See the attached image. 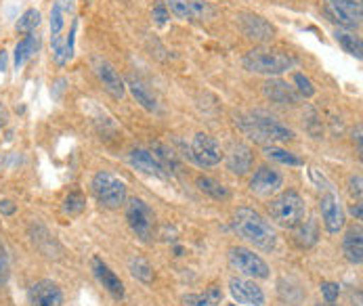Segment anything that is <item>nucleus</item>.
<instances>
[{
  "label": "nucleus",
  "instance_id": "obj_23",
  "mask_svg": "<svg viewBox=\"0 0 363 306\" xmlns=\"http://www.w3.org/2000/svg\"><path fill=\"white\" fill-rule=\"evenodd\" d=\"M223 300V292L216 285H210L204 294H187L183 296L185 306H218Z\"/></svg>",
  "mask_w": 363,
  "mask_h": 306
},
{
  "label": "nucleus",
  "instance_id": "obj_36",
  "mask_svg": "<svg viewBox=\"0 0 363 306\" xmlns=\"http://www.w3.org/2000/svg\"><path fill=\"white\" fill-rule=\"evenodd\" d=\"M152 17H154V21H156L157 26H166L168 19H170V13L166 11L164 4H157L156 8H154V13H152Z\"/></svg>",
  "mask_w": 363,
  "mask_h": 306
},
{
  "label": "nucleus",
  "instance_id": "obj_16",
  "mask_svg": "<svg viewBox=\"0 0 363 306\" xmlns=\"http://www.w3.org/2000/svg\"><path fill=\"white\" fill-rule=\"evenodd\" d=\"M95 72H97L99 80L104 82L105 91H107L113 99H122V97H124L126 84H124V80L120 78V74L113 69V65H109L104 59H95Z\"/></svg>",
  "mask_w": 363,
  "mask_h": 306
},
{
  "label": "nucleus",
  "instance_id": "obj_7",
  "mask_svg": "<svg viewBox=\"0 0 363 306\" xmlns=\"http://www.w3.org/2000/svg\"><path fill=\"white\" fill-rule=\"evenodd\" d=\"M325 15L332 23L355 30L362 26V4L359 0H325Z\"/></svg>",
  "mask_w": 363,
  "mask_h": 306
},
{
  "label": "nucleus",
  "instance_id": "obj_39",
  "mask_svg": "<svg viewBox=\"0 0 363 306\" xmlns=\"http://www.w3.org/2000/svg\"><path fill=\"white\" fill-rule=\"evenodd\" d=\"M0 214H4V216L15 214V204L9 202V200H2V202H0Z\"/></svg>",
  "mask_w": 363,
  "mask_h": 306
},
{
  "label": "nucleus",
  "instance_id": "obj_37",
  "mask_svg": "<svg viewBox=\"0 0 363 306\" xmlns=\"http://www.w3.org/2000/svg\"><path fill=\"white\" fill-rule=\"evenodd\" d=\"M349 191L357 198V202H362V174L349 178Z\"/></svg>",
  "mask_w": 363,
  "mask_h": 306
},
{
  "label": "nucleus",
  "instance_id": "obj_5",
  "mask_svg": "<svg viewBox=\"0 0 363 306\" xmlns=\"http://www.w3.org/2000/svg\"><path fill=\"white\" fill-rule=\"evenodd\" d=\"M91 189H93L97 202L109 210H116L126 202V183L107 170H101L93 176Z\"/></svg>",
  "mask_w": 363,
  "mask_h": 306
},
{
  "label": "nucleus",
  "instance_id": "obj_3",
  "mask_svg": "<svg viewBox=\"0 0 363 306\" xmlns=\"http://www.w3.org/2000/svg\"><path fill=\"white\" fill-rule=\"evenodd\" d=\"M269 214H271V220H275V225L284 229H294L301 220H305L307 205L301 198V193L288 189L269 202Z\"/></svg>",
  "mask_w": 363,
  "mask_h": 306
},
{
  "label": "nucleus",
  "instance_id": "obj_41",
  "mask_svg": "<svg viewBox=\"0 0 363 306\" xmlns=\"http://www.w3.org/2000/svg\"><path fill=\"white\" fill-rule=\"evenodd\" d=\"M351 214H353L357 220H362V202H357L355 205H351Z\"/></svg>",
  "mask_w": 363,
  "mask_h": 306
},
{
  "label": "nucleus",
  "instance_id": "obj_17",
  "mask_svg": "<svg viewBox=\"0 0 363 306\" xmlns=\"http://www.w3.org/2000/svg\"><path fill=\"white\" fill-rule=\"evenodd\" d=\"M128 159L143 174H150V176H156V178H166L168 176L166 166L160 162V157L152 152H147V149H133Z\"/></svg>",
  "mask_w": 363,
  "mask_h": 306
},
{
  "label": "nucleus",
  "instance_id": "obj_13",
  "mask_svg": "<svg viewBox=\"0 0 363 306\" xmlns=\"http://www.w3.org/2000/svg\"><path fill=\"white\" fill-rule=\"evenodd\" d=\"M229 292L233 296V300L238 305L246 306H262L264 305V294L259 285L250 279H242V277H233L229 281Z\"/></svg>",
  "mask_w": 363,
  "mask_h": 306
},
{
  "label": "nucleus",
  "instance_id": "obj_8",
  "mask_svg": "<svg viewBox=\"0 0 363 306\" xmlns=\"http://www.w3.org/2000/svg\"><path fill=\"white\" fill-rule=\"evenodd\" d=\"M229 262L242 275H248L255 279H267L269 277V264L248 248H231L229 250Z\"/></svg>",
  "mask_w": 363,
  "mask_h": 306
},
{
  "label": "nucleus",
  "instance_id": "obj_10",
  "mask_svg": "<svg viewBox=\"0 0 363 306\" xmlns=\"http://www.w3.org/2000/svg\"><path fill=\"white\" fill-rule=\"evenodd\" d=\"M166 6V11L179 19H191V21H200V19H210L214 17V8L202 2V0H164L162 2Z\"/></svg>",
  "mask_w": 363,
  "mask_h": 306
},
{
  "label": "nucleus",
  "instance_id": "obj_27",
  "mask_svg": "<svg viewBox=\"0 0 363 306\" xmlns=\"http://www.w3.org/2000/svg\"><path fill=\"white\" fill-rule=\"evenodd\" d=\"M336 40L342 47V51L353 55V57H357V59H362V38L359 36H355L351 32H340L338 30L336 32Z\"/></svg>",
  "mask_w": 363,
  "mask_h": 306
},
{
  "label": "nucleus",
  "instance_id": "obj_26",
  "mask_svg": "<svg viewBox=\"0 0 363 306\" xmlns=\"http://www.w3.org/2000/svg\"><path fill=\"white\" fill-rule=\"evenodd\" d=\"M198 187H200V191H204V193L210 196L212 200H229L227 187H223V185H220L218 181H214V178L200 176V178H198Z\"/></svg>",
  "mask_w": 363,
  "mask_h": 306
},
{
  "label": "nucleus",
  "instance_id": "obj_22",
  "mask_svg": "<svg viewBox=\"0 0 363 306\" xmlns=\"http://www.w3.org/2000/svg\"><path fill=\"white\" fill-rule=\"evenodd\" d=\"M317 237H319V231H317V222L315 220H301L296 227H294V242L301 246V248H311L317 244Z\"/></svg>",
  "mask_w": 363,
  "mask_h": 306
},
{
  "label": "nucleus",
  "instance_id": "obj_45",
  "mask_svg": "<svg viewBox=\"0 0 363 306\" xmlns=\"http://www.w3.org/2000/svg\"><path fill=\"white\" fill-rule=\"evenodd\" d=\"M317 306H334V305H317Z\"/></svg>",
  "mask_w": 363,
  "mask_h": 306
},
{
  "label": "nucleus",
  "instance_id": "obj_34",
  "mask_svg": "<svg viewBox=\"0 0 363 306\" xmlns=\"http://www.w3.org/2000/svg\"><path fill=\"white\" fill-rule=\"evenodd\" d=\"M321 296H323V300H325L328 305L336 302V300H338V296H340V285H338V283H334V281H325V283H321Z\"/></svg>",
  "mask_w": 363,
  "mask_h": 306
},
{
  "label": "nucleus",
  "instance_id": "obj_2",
  "mask_svg": "<svg viewBox=\"0 0 363 306\" xmlns=\"http://www.w3.org/2000/svg\"><path fill=\"white\" fill-rule=\"evenodd\" d=\"M238 126L257 143H288L294 139V132L279 124L277 120L269 118L267 113L262 111H255V113H246V115H240L238 120Z\"/></svg>",
  "mask_w": 363,
  "mask_h": 306
},
{
  "label": "nucleus",
  "instance_id": "obj_44",
  "mask_svg": "<svg viewBox=\"0 0 363 306\" xmlns=\"http://www.w3.org/2000/svg\"><path fill=\"white\" fill-rule=\"evenodd\" d=\"M4 120H6V113H4V107L0 105V130H2V126H4Z\"/></svg>",
  "mask_w": 363,
  "mask_h": 306
},
{
  "label": "nucleus",
  "instance_id": "obj_20",
  "mask_svg": "<svg viewBox=\"0 0 363 306\" xmlns=\"http://www.w3.org/2000/svg\"><path fill=\"white\" fill-rule=\"evenodd\" d=\"M262 91H264V95H267L271 101L281 103V105H288V103L294 105V103H298L296 91H294L290 84L281 82V80H269V82H264Z\"/></svg>",
  "mask_w": 363,
  "mask_h": 306
},
{
  "label": "nucleus",
  "instance_id": "obj_25",
  "mask_svg": "<svg viewBox=\"0 0 363 306\" xmlns=\"http://www.w3.org/2000/svg\"><path fill=\"white\" fill-rule=\"evenodd\" d=\"M38 45H40V40H38V36H34V34H28L17 47H15V67L19 69L34 52L38 51Z\"/></svg>",
  "mask_w": 363,
  "mask_h": 306
},
{
  "label": "nucleus",
  "instance_id": "obj_15",
  "mask_svg": "<svg viewBox=\"0 0 363 306\" xmlns=\"http://www.w3.org/2000/svg\"><path fill=\"white\" fill-rule=\"evenodd\" d=\"M91 268H93V273H95V277L99 279V283L104 285L105 290L116 298V300H122L124 298V283H122V279L105 264L101 258H93L91 260Z\"/></svg>",
  "mask_w": 363,
  "mask_h": 306
},
{
  "label": "nucleus",
  "instance_id": "obj_43",
  "mask_svg": "<svg viewBox=\"0 0 363 306\" xmlns=\"http://www.w3.org/2000/svg\"><path fill=\"white\" fill-rule=\"evenodd\" d=\"M57 2L61 4V8H63V13L72 8V0H57Z\"/></svg>",
  "mask_w": 363,
  "mask_h": 306
},
{
  "label": "nucleus",
  "instance_id": "obj_21",
  "mask_svg": "<svg viewBox=\"0 0 363 306\" xmlns=\"http://www.w3.org/2000/svg\"><path fill=\"white\" fill-rule=\"evenodd\" d=\"M252 162H255V153L250 152V147H246V145H235L231 153L227 155V168L240 176L252 168Z\"/></svg>",
  "mask_w": 363,
  "mask_h": 306
},
{
  "label": "nucleus",
  "instance_id": "obj_33",
  "mask_svg": "<svg viewBox=\"0 0 363 306\" xmlns=\"http://www.w3.org/2000/svg\"><path fill=\"white\" fill-rule=\"evenodd\" d=\"M294 84H296L298 93H301L305 99H311L313 95H315V86H313V82L305 76V74H294Z\"/></svg>",
  "mask_w": 363,
  "mask_h": 306
},
{
  "label": "nucleus",
  "instance_id": "obj_4",
  "mask_svg": "<svg viewBox=\"0 0 363 306\" xmlns=\"http://www.w3.org/2000/svg\"><path fill=\"white\" fill-rule=\"evenodd\" d=\"M244 67L252 74L262 76H279L296 65V59L292 55L281 51H267V49H255L244 57Z\"/></svg>",
  "mask_w": 363,
  "mask_h": 306
},
{
  "label": "nucleus",
  "instance_id": "obj_38",
  "mask_svg": "<svg viewBox=\"0 0 363 306\" xmlns=\"http://www.w3.org/2000/svg\"><path fill=\"white\" fill-rule=\"evenodd\" d=\"M309 174H311L313 183H317V185H319V189L332 191V185L325 181V176H323V174H319V170H317V168H311V170H309Z\"/></svg>",
  "mask_w": 363,
  "mask_h": 306
},
{
  "label": "nucleus",
  "instance_id": "obj_32",
  "mask_svg": "<svg viewBox=\"0 0 363 306\" xmlns=\"http://www.w3.org/2000/svg\"><path fill=\"white\" fill-rule=\"evenodd\" d=\"M84 205H86V202H84L82 193L74 191V193H69V196L65 198L63 208H65V212H67L69 216H76V214H80V212L84 210Z\"/></svg>",
  "mask_w": 363,
  "mask_h": 306
},
{
  "label": "nucleus",
  "instance_id": "obj_31",
  "mask_svg": "<svg viewBox=\"0 0 363 306\" xmlns=\"http://www.w3.org/2000/svg\"><path fill=\"white\" fill-rule=\"evenodd\" d=\"M63 26H65V19H63V8L59 2H55L51 8V40L52 38H61V32H63Z\"/></svg>",
  "mask_w": 363,
  "mask_h": 306
},
{
  "label": "nucleus",
  "instance_id": "obj_30",
  "mask_svg": "<svg viewBox=\"0 0 363 306\" xmlns=\"http://www.w3.org/2000/svg\"><path fill=\"white\" fill-rule=\"evenodd\" d=\"M38 26H40V13H38L36 8H30V11H26V13L19 17V21H17V32H21V34H32Z\"/></svg>",
  "mask_w": 363,
  "mask_h": 306
},
{
  "label": "nucleus",
  "instance_id": "obj_29",
  "mask_svg": "<svg viewBox=\"0 0 363 306\" xmlns=\"http://www.w3.org/2000/svg\"><path fill=\"white\" fill-rule=\"evenodd\" d=\"M264 155L273 162H279V164H288V166H303V159L296 157L292 152H286V149H279V147H273V145H267L264 147Z\"/></svg>",
  "mask_w": 363,
  "mask_h": 306
},
{
  "label": "nucleus",
  "instance_id": "obj_42",
  "mask_svg": "<svg viewBox=\"0 0 363 306\" xmlns=\"http://www.w3.org/2000/svg\"><path fill=\"white\" fill-rule=\"evenodd\" d=\"M6 69V51H0V72Z\"/></svg>",
  "mask_w": 363,
  "mask_h": 306
},
{
  "label": "nucleus",
  "instance_id": "obj_40",
  "mask_svg": "<svg viewBox=\"0 0 363 306\" xmlns=\"http://www.w3.org/2000/svg\"><path fill=\"white\" fill-rule=\"evenodd\" d=\"M353 141H357V152L362 153V126H357L355 128V132H353Z\"/></svg>",
  "mask_w": 363,
  "mask_h": 306
},
{
  "label": "nucleus",
  "instance_id": "obj_11",
  "mask_svg": "<svg viewBox=\"0 0 363 306\" xmlns=\"http://www.w3.org/2000/svg\"><path fill=\"white\" fill-rule=\"evenodd\" d=\"M191 157L196 159L198 166L202 168H210V166H216L220 164L223 159V149L218 145V141L210 135H196L194 141H191Z\"/></svg>",
  "mask_w": 363,
  "mask_h": 306
},
{
  "label": "nucleus",
  "instance_id": "obj_18",
  "mask_svg": "<svg viewBox=\"0 0 363 306\" xmlns=\"http://www.w3.org/2000/svg\"><path fill=\"white\" fill-rule=\"evenodd\" d=\"M30 305L32 306H61L63 305V292L57 283H52L49 279L38 281L32 288V296H30Z\"/></svg>",
  "mask_w": 363,
  "mask_h": 306
},
{
  "label": "nucleus",
  "instance_id": "obj_19",
  "mask_svg": "<svg viewBox=\"0 0 363 306\" xmlns=\"http://www.w3.org/2000/svg\"><path fill=\"white\" fill-rule=\"evenodd\" d=\"M342 254L351 264L363 262V235L362 229H349L342 237Z\"/></svg>",
  "mask_w": 363,
  "mask_h": 306
},
{
  "label": "nucleus",
  "instance_id": "obj_24",
  "mask_svg": "<svg viewBox=\"0 0 363 306\" xmlns=\"http://www.w3.org/2000/svg\"><path fill=\"white\" fill-rule=\"evenodd\" d=\"M126 86L130 89V93H133V97L137 99V103L141 105V107H145L147 111H156L157 109V103L156 97L150 93V89L141 82V80H135V78H128V82H126Z\"/></svg>",
  "mask_w": 363,
  "mask_h": 306
},
{
  "label": "nucleus",
  "instance_id": "obj_35",
  "mask_svg": "<svg viewBox=\"0 0 363 306\" xmlns=\"http://www.w3.org/2000/svg\"><path fill=\"white\" fill-rule=\"evenodd\" d=\"M11 275V262H9V252H6V246L0 242V288L6 283Z\"/></svg>",
  "mask_w": 363,
  "mask_h": 306
},
{
  "label": "nucleus",
  "instance_id": "obj_6",
  "mask_svg": "<svg viewBox=\"0 0 363 306\" xmlns=\"http://www.w3.org/2000/svg\"><path fill=\"white\" fill-rule=\"evenodd\" d=\"M126 220L133 229V233L141 242H152L154 237V227H156V216L154 210L139 198L128 200L126 204Z\"/></svg>",
  "mask_w": 363,
  "mask_h": 306
},
{
  "label": "nucleus",
  "instance_id": "obj_1",
  "mask_svg": "<svg viewBox=\"0 0 363 306\" xmlns=\"http://www.w3.org/2000/svg\"><path fill=\"white\" fill-rule=\"evenodd\" d=\"M233 229L240 237H244L248 244L264 252H271L277 244L275 229L252 208H238L233 216Z\"/></svg>",
  "mask_w": 363,
  "mask_h": 306
},
{
  "label": "nucleus",
  "instance_id": "obj_28",
  "mask_svg": "<svg viewBox=\"0 0 363 306\" xmlns=\"http://www.w3.org/2000/svg\"><path fill=\"white\" fill-rule=\"evenodd\" d=\"M130 273H133L135 279H139V281H143V283H152V279H154V268H152V264H150L145 258H141V256H137V258L130 260Z\"/></svg>",
  "mask_w": 363,
  "mask_h": 306
},
{
  "label": "nucleus",
  "instance_id": "obj_9",
  "mask_svg": "<svg viewBox=\"0 0 363 306\" xmlns=\"http://www.w3.org/2000/svg\"><path fill=\"white\" fill-rule=\"evenodd\" d=\"M319 210H321V218L323 225L328 229V233L336 235L345 229L347 216H345V208L340 204L338 196L334 191H325L319 200Z\"/></svg>",
  "mask_w": 363,
  "mask_h": 306
},
{
  "label": "nucleus",
  "instance_id": "obj_46",
  "mask_svg": "<svg viewBox=\"0 0 363 306\" xmlns=\"http://www.w3.org/2000/svg\"><path fill=\"white\" fill-rule=\"evenodd\" d=\"M227 306H240V305H227Z\"/></svg>",
  "mask_w": 363,
  "mask_h": 306
},
{
  "label": "nucleus",
  "instance_id": "obj_14",
  "mask_svg": "<svg viewBox=\"0 0 363 306\" xmlns=\"http://www.w3.org/2000/svg\"><path fill=\"white\" fill-rule=\"evenodd\" d=\"M281 187H284V176L269 166H260L250 181V189L259 196H273Z\"/></svg>",
  "mask_w": 363,
  "mask_h": 306
},
{
  "label": "nucleus",
  "instance_id": "obj_12",
  "mask_svg": "<svg viewBox=\"0 0 363 306\" xmlns=\"http://www.w3.org/2000/svg\"><path fill=\"white\" fill-rule=\"evenodd\" d=\"M238 23H240L244 36L255 42H271L275 36V28L264 17L255 15V13H240Z\"/></svg>",
  "mask_w": 363,
  "mask_h": 306
}]
</instances>
